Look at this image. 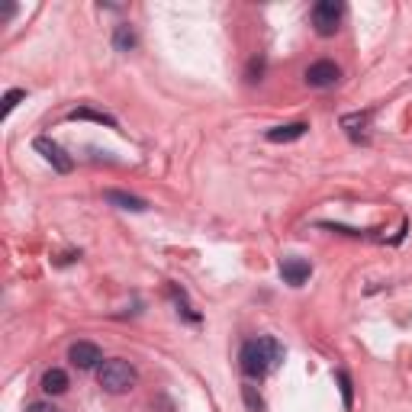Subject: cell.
<instances>
[{"instance_id":"cell-8","label":"cell","mask_w":412,"mask_h":412,"mask_svg":"<svg viewBox=\"0 0 412 412\" xmlns=\"http://www.w3.org/2000/svg\"><path fill=\"white\" fill-rule=\"evenodd\" d=\"M103 200H107L110 206H116V210H129V213H145V210H149V203H145L142 196L122 194V190H107Z\"/></svg>"},{"instance_id":"cell-12","label":"cell","mask_w":412,"mask_h":412,"mask_svg":"<svg viewBox=\"0 0 412 412\" xmlns=\"http://www.w3.org/2000/svg\"><path fill=\"white\" fill-rule=\"evenodd\" d=\"M371 122V113H354V116H342V129H348V135H352L354 142H361L364 139V126Z\"/></svg>"},{"instance_id":"cell-3","label":"cell","mask_w":412,"mask_h":412,"mask_svg":"<svg viewBox=\"0 0 412 412\" xmlns=\"http://www.w3.org/2000/svg\"><path fill=\"white\" fill-rule=\"evenodd\" d=\"M342 16H345V7L338 0H319L312 7V26H316L319 36H335Z\"/></svg>"},{"instance_id":"cell-4","label":"cell","mask_w":412,"mask_h":412,"mask_svg":"<svg viewBox=\"0 0 412 412\" xmlns=\"http://www.w3.org/2000/svg\"><path fill=\"white\" fill-rule=\"evenodd\" d=\"M33 149L39 152V155L46 158V162L52 164V168L58 171V174H68V171L75 168V162H71V158L65 155V149H61L58 142H52V139H46V135H39V139H36V142H33Z\"/></svg>"},{"instance_id":"cell-15","label":"cell","mask_w":412,"mask_h":412,"mask_svg":"<svg viewBox=\"0 0 412 412\" xmlns=\"http://www.w3.org/2000/svg\"><path fill=\"white\" fill-rule=\"evenodd\" d=\"M242 396H245V403H248L251 412H261L264 409V403H261V396L255 393V386H242Z\"/></svg>"},{"instance_id":"cell-9","label":"cell","mask_w":412,"mask_h":412,"mask_svg":"<svg viewBox=\"0 0 412 412\" xmlns=\"http://www.w3.org/2000/svg\"><path fill=\"white\" fill-rule=\"evenodd\" d=\"M306 122H287V126H274L268 129V142L274 145H284V142H297V139H303L306 135Z\"/></svg>"},{"instance_id":"cell-18","label":"cell","mask_w":412,"mask_h":412,"mask_svg":"<svg viewBox=\"0 0 412 412\" xmlns=\"http://www.w3.org/2000/svg\"><path fill=\"white\" fill-rule=\"evenodd\" d=\"M26 412H58V409H55L52 403H46V399H39V403H29Z\"/></svg>"},{"instance_id":"cell-16","label":"cell","mask_w":412,"mask_h":412,"mask_svg":"<svg viewBox=\"0 0 412 412\" xmlns=\"http://www.w3.org/2000/svg\"><path fill=\"white\" fill-rule=\"evenodd\" d=\"M23 97H26V90H20V88H16V90H10V94L4 97V116H10V113H14V107L23 100Z\"/></svg>"},{"instance_id":"cell-5","label":"cell","mask_w":412,"mask_h":412,"mask_svg":"<svg viewBox=\"0 0 412 412\" xmlns=\"http://www.w3.org/2000/svg\"><path fill=\"white\" fill-rule=\"evenodd\" d=\"M68 361L78 367V371H94L97 364H103V352L94 342H75L68 348Z\"/></svg>"},{"instance_id":"cell-19","label":"cell","mask_w":412,"mask_h":412,"mask_svg":"<svg viewBox=\"0 0 412 412\" xmlns=\"http://www.w3.org/2000/svg\"><path fill=\"white\" fill-rule=\"evenodd\" d=\"M14 14H16V7H14V4H7V7H4V20H10Z\"/></svg>"},{"instance_id":"cell-6","label":"cell","mask_w":412,"mask_h":412,"mask_svg":"<svg viewBox=\"0 0 412 412\" xmlns=\"http://www.w3.org/2000/svg\"><path fill=\"white\" fill-rule=\"evenodd\" d=\"M338 78H342V68L329 58L312 61V65L306 68V84H310V88H332Z\"/></svg>"},{"instance_id":"cell-14","label":"cell","mask_w":412,"mask_h":412,"mask_svg":"<svg viewBox=\"0 0 412 412\" xmlns=\"http://www.w3.org/2000/svg\"><path fill=\"white\" fill-rule=\"evenodd\" d=\"M335 380H338V386H342L345 412H352V406H354V384H352V377H348V371H338V374H335Z\"/></svg>"},{"instance_id":"cell-2","label":"cell","mask_w":412,"mask_h":412,"mask_svg":"<svg viewBox=\"0 0 412 412\" xmlns=\"http://www.w3.org/2000/svg\"><path fill=\"white\" fill-rule=\"evenodd\" d=\"M135 380H139L135 367L122 358L103 361V364L97 367V384H100L107 393H129L135 386Z\"/></svg>"},{"instance_id":"cell-13","label":"cell","mask_w":412,"mask_h":412,"mask_svg":"<svg viewBox=\"0 0 412 412\" xmlns=\"http://www.w3.org/2000/svg\"><path fill=\"white\" fill-rule=\"evenodd\" d=\"M113 42H116V48H120V52H129V48H135V33H132V26H129V23L116 26Z\"/></svg>"},{"instance_id":"cell-1","label":"cell","mask_w":412,"mask_h":412,"mask_svg":"<svg viewBox=\"0 0 412 412\" xmlns=\"http://www.w3.org/2000/svg\"><path fill=\"white\" fill-rule=\"evenodd\" d=\"M284 361V345H280L278 338H251V342H245L242 352H238V367H242V374L248 380H261L268 377L274 367Z\"/></svg>"},{"instance_id":"cell-17","label":"cell","mask_w":412,"mask_h":412,"mask_svg":"<svg viewBox=\"0 0 412 412\" xmlns=\"http://www.w3.org/2000/svg\"><path fill=\"white\" fill-rule=\"evenodd\" d=\"M261 71H264V58H251L248 61V81H261Z\"/></svg>"},{"instance_id":"cell-11","label":"cell","mask_w":412,"mask_h":412,"mask_svg":"<svg viewBox=\"0 0 412 412\" xmlns=\"http://www.w3.org/2000/svg\"><path fill=\"white\" fill-rule=\"evenodd\" d=\"M68 120H90V122H100V126H110V129L120 126V122H116L110 113H100V110H90V107H78V110H71V113H68Z\"/></svg>"},{"instance_id":"cell-7","label":"cell","mask_w":412,"mask_h":412,"mask_svg":"<svg viewBox=\"0 0 412 412\" xmlns=\"http://www.w3.org/2000/svg\"><path fill=\"white\" fill-rule=\"evenodd\" d=\"M310 274H312L310 261H300V258H284V261H280V278L290 287H303L306 280H310Z\"/></svg>"},{"instance_id":"cell-10","label":"cell","mask_w":412,"mask_h":412,"mask_svg":"<svg viewBox=\"0 0 412 412\" xmlns=\"http://www.w3.org/2000/svg\"><path fill=\"white\" fill-rule=\"evenodd\" d=\"M42 390H46L48 396H61V393L68 390V374L61 371V367L46 371V374H42Z\"/></svg>"}]
</instances>
